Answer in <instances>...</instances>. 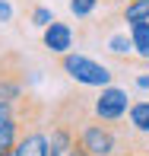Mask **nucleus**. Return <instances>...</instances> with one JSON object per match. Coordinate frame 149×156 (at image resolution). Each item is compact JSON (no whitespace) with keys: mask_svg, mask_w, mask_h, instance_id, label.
Returning <instances> with one entry per match:
<instances>
[{"mask_svg":"<svg viewBox=\"0 0 149 156\" xmlns=\"http://www.w3.org/2000/svg\"><path fill=\"white\" fill-rule=\"evenodd\" d=\"M127 124L120 121H98L95 115L89 118L86 124L76 134V144L83 147L89 156H130V150H124V144H137L133 134H127Z\"/></svg>","mask_w":149,"mask_h":156,"instance_id":"obj_1","label":"nucleus"},{"mask_svg":"<svg viewBox=\"0 0 149 156\" xmlns=\"http://www.w3.org/2000/svg\"><path fill=\"white\" fill-rule=\"evenodd\" d=\"M60 70H67L83 86H108L111 83V70L86 54H60Z\"/></svg>","mask_w":149,"mask_h":156,"instance_id":"obj_2","label":"nucleus"},{"mask_svg":"<svg viewBox=\"0 0 149 156\" xmlns=\"http://www.w3.org/2000/svg\"><path fill=\"white\" fill-rule=\"evenodd\" d=\"M25 93V64L16 51L0 54V102H16Z\"/></svg>","mask_w":149,"mask_h":156,"instance_id":"obj_3","label":"nucleus"},{"mask_svg":"<svg viewBox=\"0 0 149 156\" xmlns=\"http://www.w3.org/2000/svg\"><path fill=\"white\" fill-rule=\"evenodd\" d=\"M127 108H130V99H127L124 89L117 86H102V93L92 99V115L98 121H124L127 118Z\"/></svg>","mask_w":149,"mask_h":156,"instance_id":"obj_4","label":"nucleus"},{"mask_svg":"<svg viewBox=\"0 0 149 156\" xmlns=\"http://www.w3.org/2000/svg\"><path fill=\"white\" fill-rule=\"evenodd\" d=\"M13 156H48V134L45 127H32V131L19 134Z\"/></svg>","mask_w":149,"mask_h":156,"instance_id":"obj_5","label":"nucleus"},{"mask_svg":"<svg viewBox=\"0 0 149 156\" xmlns=\"http://www.w3.org/2000/svg\"><path fill=\"white\" fill-rule=\"evenodd\" d=\"M45 48H51L54 54H67V48H73V32H70V26L51 19V23L45 26Z\"/></svg>","mask_w":149,"mask_h":156,"instance_id":"obj_6","label":"nucleus"},{"mask_svg":"<svg viewBox=\"0 0 149 156\" xmlns=\"http://www.w3.org/2000/svg\"><path fill=\"white\" fill-rule=\"evenodd\" d=\"M127 118H130V127L137 134H149V102L146 99H137L127 108Z\"/></svg>","mask_w":149,"mask_h":156,"instance_id":"obj_7","label":"nucleus"},{"mask_svg":"<svg viewBox=\"0 0 149 156\" xmlns=\"http://www.w3.org/2000/svg\"><path fill=\"white\" fill-rule=\"evenodd\" d=\"M124 23H149V0H130L117 13Z\"/></svg>","mask_w":149,"mask_h":156,"instance_id":"obj_8","label":"nucleus"},{"mask_svg":"<svg viewBox=\"0 0 149 156\" xmlns=\"http://www.w3.org/2000/svg\"><path fill=\"white\" fill-rule=\"evenodd\" d=\"M127 26H130V41L137 54L149 61V23H127Z\"/></svg>","mask_w":149,"mask_h":156,"instance_id":"obj_9","label":"nucleus"},{"mask_svg":"<svg viewBox=\"0 0 149 156\" xmlns=\"http://www.w3.org/2000/svg\"><path fill=\"white\" fill-rule=\"evenodd\" d=\"M16 140H19V124H16V118L0 121V153H13Z\"/></svg>","mask_w":149,"mask_h":156,"instance_id":"obj_10","label":"nucleus"},{"mask_svg":"<svg viewBox=\"0 0 149 156\" xmlns=\"http://www.w3.org/2000/svg\"><path fill=\"white\" fill-rule=\"evenodd\" d=\"M95 6H98V0H70V10H73L76 16H89Z\"/></svg>","mask_w":149,"mask_h":156,"instance_id":"obj_11","label":"nucleus"},{"mask_svg":"<svg viewBox=\"0 0 149 156\" xmlns=\"http://www.w3.org/2000/svg\"><path fill=\"white\" fill-rule=\"evenodd\" d=\"M29 19H32V23L35 26H48V23H51V10H48V6H32V13H29Z\"/></svg>","mask_w":149,"mask_h":156,"instance_id":"obj_12","label":"nucleus"},{"mask_svg":"<svg viewBox=\"0 0 149 156\" xmlns=\"http://www.w3.org/2000/svg\"><path fill=\"white\" fill-rule=\"evenodd\" d=\"M13 118V102H0V121Z\"/></svg>","mask_w":149,"mask_h":156,"instance_id":"obj_13","label":"nucleus"},{"mask_svg":"<svg viewBox=\"0 0 149 156\" xmlns=\"http://www.w3.org/2000/svg\"><path fill=\"white\" fill-rule=\"evenodd\" d=\"M63 156H89V153H86V150H83V147H80V144H76V140H73V147H70V150H67V153H63Z\"/></svg>","mask_w":149,"mask_h":156,"instance_id":"obj_14","label":"nucleus"},{"mask_svg":"<svg viewBox=\"0 0 149 156\" xmlns=\"http://www.w3.org/2000/svg\"><path fill=\"white\" fill-rule=\"evenodd\" d=\"M10 13H13L10 6H6V3H0V19H10Z\"/></svg>","mask_w":149,"mask_h":156,"instance_id":"obj_15","label":"nucleus"},{"mask_svg":"<svg viewBox=\"0 0 149 156\" xmlns=\"http://www.w3.org/2000/svg\"><path fill=\"white\" fill-rule=\"evenodd\" d=\"M137 86H140V89H146V86H149V76H137Z\"/></svg>","mask_w":149,"mask_h":156,"instance_id":"obj_16","label":"nucleus"},{"mask_svg":"<svg viewBox=\"0 0 149 156\" xmlns=\"http://www.w3.org/2000/svg\"><path fill=\"white\" fill-rule=\"evenodd\" d=\"M98 3H108V6H114V3H130V0H98Z\"/></svg>","mask_w":149,"mask_h":156,"instance_id":"obj_17","label":"nucleus"},{"mask_svg":"<svg viewBox=\"0 0 149 156\" xmlns=\"http://www.w3.org/2000/svg\"><path fill=\"white\" fill-rule=\"evenodd\" d=\"M48 156H60V153H51V150H48Z\"/></svg>","mask_w":149,"mask_h":156,"instance_id":"obj_18","label":"nucleus"},{"mask_svg":"<svg viewBox=\"0 0 149 156\" xmlns=\"http://www.w3.org/2000/svg\"><path fill=\"white\" fill-rule=\"evenodd\" d=\"M137 156H143V153H137Z\"/></svg>","mask_w":149,"mask_h":156,"instance_id":"obj_19","label":"nucleus"}]
</instances>
